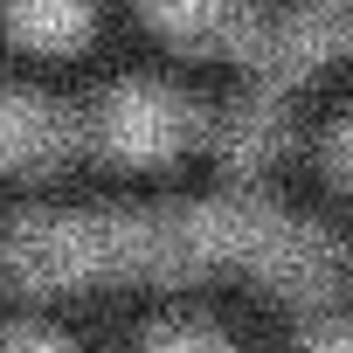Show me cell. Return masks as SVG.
Listing matches in <instances>:
<instances>
[{
  "label": "cell",
  "instance_id": "1",
  "mask_svg": "<svg viewBox=\"0 0 353 353\" xmlns=\"http://www.w3.org/2000/svg\"><path fill=\"white\" fill-rule=\"evenodd\" d=\"M215 111L222 83L188 70H125L77 97V152L125 173H166L215 152Z\"/></svg>",
  "mask_w": 353,
  "mask_h": 353
},
{
  "label": "cell",
  "instance_id": "2",
  "mask_svg": "<svg viewBox=\"0 0 353 353\" xmlns=\"http://www.w3.org/2000/svg\"><path fill=\"white\" fill-rule=\"evenodd\" d=\"M284 0H125L132 28L181 70H222L243 77L277 21Z\"/></svg>",
  "mask_w": 353,
  "mask_h": 353
},
{
  "label": "cell",
  "instance_id": "3",
  "mask_svg": "<svg viewBox=\"0 0 353 353\" xmlns=\"http://www.w3.org/2000/svg\"><path fill=\"white\" fill-rule=\"evenodd\" d=\"M291 166L312 181V194L325 208L353 215V70H339V77H325V83L305 90Z\"/></svg>",
  "mask_w": 353,
  "mask_h": 353
},
{
  "label": "cell",
  "instance_id": "4",
  "mask_svg": "<svg viewBox=\"0 0 353 353\" xmlns=\"http://www.w3.org/2000/svg\"><path fill=\"white\" fill-rule=\"evenodd\" d=\"M77 159V97L0 77V173H49Z\"/></svg>",
  "mask_w": 353,
  "mask_h": 353
},
{
  "label": "cell",
  "instance_id": "5",
  "mask_svg": "<svg viewBox=\"0 0 353 353\" xmlns=\"http://www.w3.org/2000/svg\"><path fill=\"white\" fill-rule=\"evenodd\" d=\"M111 0H0V49L21 63H77L104 42Z\"/></svg>",
  "mask_w": 353,
  "mask_h": 353
},
{
  "label": "cell",
  "instance_id": "6",
  "mask_svg": "<svg viewBox=\"0 0 353 353\" xmlns=\"http://www.w3.org/2000/svg\"><path fill=\"white\" fill-rule=\"evenodd\" d=\"M139 353H256L236 325L222 319H201V312H173V319H152L139 332Z\"/></svg>",
  "mask_w": 353,
  "mask_h": 353
},
{
  "label": "cell",
  "instance_id": "7",
  "mask_svg": "<svg viewBox=\"0 0 353 353\" xmlns=\"http://www.w3.org/2000/svg\"><path fill=\"white\" fill-rule=\"evenodd\" d=\"M0 353H83L70 332H56V325H8L0 332Z\"/></svg>",
  "mask_w": 353,
  "mask_h": 353
}]
</instances>
